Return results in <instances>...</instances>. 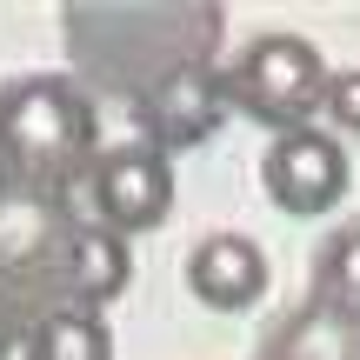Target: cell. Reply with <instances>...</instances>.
<instances>
[{
	"label": "cell",
	"mask_w": 360,
	"mask_h": 360,
	"mask_svg": "<svg viewBox=\"0 0 360 360\" xmlns=\"http://www.w3.org/2000/svg\"><path fill=\"white\" fill-rule=\"evenodd\" d=\"M80 214L74 200L27 187H0V300L27 327L67 307V254H74Z\"/></svg>",
	"instance_id": "3957f363"
},
{
	"label": "cell",
	"mask_w": 360,
	"mask_h": 360,
	"mask_svg": "<svg viewBox=\"0 0 360 360\" xmlns=\"http://www.w3.org/2000/svg\"><path fill=\"white\" fill-rule=\"evenodd\" d=\"M220 87H227V107H240L247 120H260L267 134H300L314 127L327 94V60L314 40L300 34H260L240 47V60L220 67Z\"/></svg>",
	"instance_id": "277c9868"
},
{
	"label": "cell",
	"mask_w": 360,
	"mask_h": 360,
	"mask_svg": "<svg viewBox=\"0 0 360 360\" xmlns=\"http://www.w3.org/2000/svg\"><path fill=\"white\" fill-rule=\"evenodd\" d=\"M307 307L340 314V321L360 327V220L334 227L307 260Z\"/></svg>",
	"instance_id": "30bf717a"
},
{
	"label": "cell",
	"mask_w": 360,
	"mask_h": 360,
	"mask_svg": "<svg viewBox=\"0 0 360 360\" xmlns=\"http://www.w3.org/2000/svg\"><path fill=\"white\" fill-rule=\"evenodd\" d=\"M321 114H334V127L360 134V67H340V74H327V94H321Z\"/></svg>",
	"instance_id": "4fadbf2b"
},
{
	"label": "cell",
	"mask_w": 360,
	"mask_h": 360,
	"mask_svg": "<svg viewBox=\"0 0 360 360\" xmlns=\"http://www.w3.org/2000/svg\"><path fill=\"white\" fill-rule=\"evenodd\" d=\"M101 160V114L67 74H20L0 87V187L74 200Z\"/></svg>",
	"instance_id": "7a4b0ae2"
},
{
	"label": "cell",
	"mask_w": 360,
	"mask_h": 360,
	"mask_svg": "<svg viewBox=\"0 0 360 360\" xmlns=\"http://www.w3.org/2000/svg\"><path fill=\"white\" fill-rule=\"evenodd\" d=\"M20 354L27 360H114V327H107L101 314L53 307L20 334Z\"/></svg>",
	"instance_id": "7c38bea8"
},
{
	"label": "cell",
	"mask_w": 360,
	"mask_h": 360,
	"mask_svg": "<svg viewBox=\"0 0 360 360\" xmlns=\"http://www.w3.org/2000/svg\"><path fill=\"white\" fill-rule=\"evenodd\" d=\"M134 287V254L120 233L94 227V220H80L74 233V254H67V307L80 314H101L107 300H120Z\"/></svg>",
	"instance_id": "9c48e42d"
},
{
	"label": "cell",
	"mask_w": 360,
	"mask_h": 360,
	"mask_svg": "<svg viewBox=\"0 0 360 360\" xmlns=\"http://www.w3.org/2000/svg\"><path fill=\"white\" fill-rule=\"evenodd\" d=\"M187 287L200 307L214 314H247L267 294V254H260L247 233H207L187 254Z\"/></svg>",
	"instance_id": "ba28073f"
},
{
	"label": "cell",
	"mask_w": 360,
	"mask_h": 360,
	"mask_svg": "<svg viewBox=\"0 0 360 360\" xmlns=\"http://www.w3.org/2000/svg\"><path fill=\"white\" fill-rule=\"evenodd\" d=\"M260 360H360V327L321 307H294L287 321L267 327Z\"/></svg>",
	"instance_id": "8fae6325"
},
{
	"label": "cell",
	"mask_w": 360,
	"mask_h": 360,
	"mask_svg": "<svg viewBox=\"0 0 360 360\" xmlns=\"http://www.w3.org/2000/svg\"><path fill=\"white\" fill-rule=\"evenodd\" d=\"M227 7L220 0H67L60 40L87 87L147 101L160 80L187 67H214Z\"/></svg>",
	"instance_id": "6da1fadb"
},
{
	"label": "cell",
	"mask_w": 360,
	"mask_h": 360,
	"mask_svg": "<svg viewBox=\"0 0 360 360\" xmlns=\"http://www.w3.org/2000/svg\"><path fill=\"white\" fill-rule=\"evenodd\" d=\"M87 193H94V227L107 233H154L160 220L174 214V160L154 154L147 141L134 147H101V160H94L87 174Z\"/></svg>",
	"instance_id": "5b68a950"
},
{
	"label": "cell",
	"mask_w": 360,
	"mask_h": 360,
	"mask_svg": "<svg viewBox=\"0 0 360 360\" xmlns=\"http://www.w3.org/2000/svg\"><path fill=\"white\" fill-rule=\"evenodd\" d=\"M20 334H27V321H20V314L7 307V300H0V360H7L13 347H20Z\"/></svg>",
	"instance_id": "5bb4252c"
},
{
	"label": "cell",
	"mask_w": 360,
	"mask_h": 360,
	"mask_svg": "<svg viewBox=\"0 0 360 360\" xmlns=\"http://www.w3.org/2000/svg\"><path fill=\"white\" fill-rule=\"evenodd\" d=\"M147 147L154 154H187V147L214 141L220 120H227V87H220V67H187V74L160 80L147 101H134Z\"/></svg>",
	"instance_id": "52a82bcc"
},
{
	"label": "cell",
	"mask_w": 360,
	"mask_h": 360,
	"mask_svg": "<svg viewBox=\"0 0 360 360\" xmlns=\"http://www.w3.org/2000/svg\"><path fill=\"white\" fill-rule=\"evenodd\" d=\"M347 147L334 141V134L321 127H300V134H274V147L260 154V187H267L274 207H287V214H327V207H340V193H347Z\"/></svg>",
	"instance_id": "8992f818"
}]
</instances>
